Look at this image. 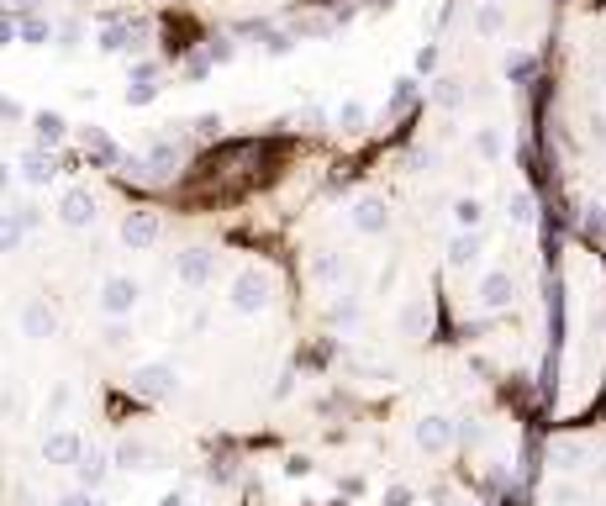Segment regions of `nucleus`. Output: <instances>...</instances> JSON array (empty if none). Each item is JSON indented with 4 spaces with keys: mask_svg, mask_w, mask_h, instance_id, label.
Returning <instances> with one entry per match:
<instances>
[{
    "mask_svg": "<svg viewBox=\"0 0 606 506\" xmlns=\"http://www.w3.org/2000/svg\"><path fill=\"white\" fill-rule=\"evenodd\" d=\"M511 295H517V285H511V275H506V270H491V275L480 280V306H491V311L511 306Z\"/></svg>",
    "mask_w": 606,
    "mask_h": 506,
    "instance_id": "nucleus-1",
    "label": "nucleus"
},
{
    "mask_svg": "<svg viewBox=\"0 0 606 506\" xmlns=\"http://www.w3.org/2000/svg\"><path fill=\"white\" fill-rule=\"evenodd\" d=\"M448 444H453V427H448V417H422V422H417V449L443 453Z\"/></svg>",
    "mask_w": 606,
    "mask_h": 506,
    "instance_id": "nucleus-2",
    "label": "nucleus"
},
{
    "mask_svg": "<svg viewBox=\"0 0 606 506\" xmlns=\"http://www.w3.org/2000/svg\"><path fill=\"white\" fill-rule=\"evenodd\" d=\"M475 253H480V237H475V232H459V237L448 243V259H453L459 270H464V264H475Z\"/></svg>",
    "mask_w": 606,
    "mask_h": 506,
    "instance_id": "nucleus-3",
    "label": "nucleus"
},
{
    "mask_svg": "<svg viewBox=\"0 0 606 506\" xmlns=\"http://www.w3.org/2000/svg\"><path fill=\"white\" fill-rule=\"evenodd\" d=\"M480 217H486V206H480L475 195H464V201H453V222L464 227V232H469V227H480Z\"/></svg>",
    "mask_w": 606,
    "mask_h": 506,
    "instance_id": "nucleus-4",
    "label": "nucleus"
},
{
    "mask_svg": "<svg viewBox=\"0 0 606 506\" xmlns=\"http://www.w3.org/2000/svg\"><path fill=\"white\" fill-rule=\"evenodd\" d=\"M475 143H480V153H486V159H501V153H506V143H501V132H496V127H486V132H480Z\"/></svg>",
    "mask_w": 606,
    "mask_h": 506,
    "instance_id": "nucleus-5",
    "label": "nucleus"
},
{
    "mask_svg": "<svg viewBox=\"0 0 606 506\" xmlns=\"http://www.w3.org/2000/svg\"><path fill=\"white\" fill-rule=\"evenodd\" d=\"M480 32H486V37H491V32H501V11H496V5H486V11H480Z\"/></svg>",
    "mask_w": 606,
    "mask_h": 506,
    "instance_id": "nucleus-6",
    "label": "nucleus"
}]
</instances>
